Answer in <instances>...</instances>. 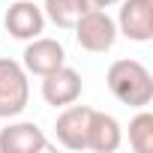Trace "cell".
<instances>
[{
	"label": "cell",
	"mask_w": 153,
	"mask_h": 153,
	"mask_svg": "<svg viewBox=\"0 0 153 153\" xmlns=\"http://www.w3.org/2000/svg\"><path fill=\"white\" fill-rule=\"evenodd\" d=\"M105 81L111 96L129 108H147L153 99V75L141 60H132V57L114 60L108 66Z\"/></svg>",
	"instance_id": "obj_1"
},
{
	"label": "cell",
	"mask_w": 153,
	"mask_h": 153,
	"mask_svg": "<svg viewBox=\"0 0 153 153\" xmlns=\"http://www.w3.org/2000/svg\"><path fill=\"white\" fill-rule=\"evenodd\" d=\"M72 30H75L78 45L84 51H90V54H105L117 42V24H114V18L105 9H87V12H81L78 18H75Z\"/></svg>",
	"instance_id": "obj_2"
},
{
	"label": "cell",
	"mask_w": 153,
	"mask_h": 153,
	"mask_svg": "<svg viewBox=\"0 0 153 153\" xmlns=\"http://www.w3.org/2000/svg\"><path fill=\"white\" fill-rule=\"evenodd\" d=\"M30 102L27 69L18 60L0 57V117H18Z\"/></svg>",
	"instance_id": "obj_3"
},
{
	"label": "cell",
	"mask_w": 153,
	"mask_h": 153,
	"mask_svg": "<svg viewBox=\"0 0 153 153\" xmlns=\"http://www.w3.org/2000/svg\"><path fill=\"white\" fill-rule=\"evenodd\" d=\"M117 33H123L132 42H150L153 39V0H120L117 12Z\"/></svg>",
	"instance_id": "obj_4"
},
{
	"label": "cell",
	"mask_w": 153,
	"mask_h": 153,
	"mask_svg": "<svg viewBox=\"0 0 153 153\" xmlns=\"http://www.w3.org/2000/svg\"><path fill=\"white\" fill-rule=\"evenodd\" d=\"M81 75L75 72L72 66H57L54 72H48V75H42V99L48 102V105H54V108H66V105H72L75 99L81 96Z\"/></svg>",
	"instance_id": "obj_5"
},
{
	"label": "cell",
	"mask_w": 153,
	"mask_h": 153,
	"mask_svg": "<svg viewBox=\"0 0 153 153\" xmlns=\"http://www.w3.org/2000/svg\"><path fill=\"white\" fill-rule=\"evenodd\" d=\"M42 150H51V144L45 132L30 120H18L0 129V153H42Z\"/></svg>",
	"instance_id": "obj_6"
},
{
	"label": "cell",
	"mask_w": 153,
	"mask_h": 153,
	"mask_svg": "<svg viewBox=\"0 0 153 153\" xmlns=\"http://www.w3.org/2000/svg\"><path fill=\"white\" fill-rule=\"evenodd\" d=\"M21 66L33 75H48L54 72L57 66L66 63V48L57 42V39H48V36H36V39H27V48L21 54Z\"/></svg>",
	"instance_id": "obj_7"
},
{
	"label": "cell",
	"mask_w": 153,
	"mask_h": 153,
	"mask_svg": "<svg viewBox=\"0 0 153 153\" xmlns=\"http://www.w3.org/2000/svg\"><path fill=\"white\" fill-rule=\"evenodd\" d=\"M90 111L87 105H66L57 114L54 132L57 141L69 150H87V123H90Z\"/></svg>",
	"instance_id": "obj_8"
},
{
	"label": "cell",
	"mask_w": 153,
	"mask_h": 153,
	"mask_svg": "<svg viewBox=\"0 0 153 153\" xmlns=\"http://www.w3.org/2000/svg\"><path fill=\"white\" fill-rule=\"evenodd\" d=\"M6 30L9 36L15 39H36L42 36L45 30V15H42V6H36L33 0H18L6 9Z\"/></svg>",
	"instance_id": "obj_9"
},
{
	"label": "cell",
	"mask_w": 153,
	"mask_h": 153,
	"mask_svg": "<svg viewBox=\"0 0 153 153\" xmlns=\"http://www.w3.org/2000/svg\"><path fill=\"white\" fill-rule=\"evenodd\" d=\"M123 141V129L117 123V117L105 114V111H90V123H87V150L93 153H114Z\"/></svg>",
	"instance_id": "obj_10"
},
{
	"label": "cell",
	"mask_w": 153,
	"mask_h": 153,
	"mask_svg": "<svg viewBox=\"0 0 153 153\" xmlns=\"http://www.w3.org/2000/svg\"><path fill=\"white\" fill-rule=\"evenodd\" d=\"M129 144L135 153H150L153 150V114L150 111H138L129 120Z\"/></svg>",
	"instance_id": "obj_11"
},
{
	"label": "cell",
	"mask_w": 153,
	"mask_h": 153,
	"mask_svg": "<svg viewBox=\"0 0 153 153\" xmlns=\"http://www.w3.org/2000/svg\"><path fill=\"white\" fill-rule=\"evenodd\" d=\"M42 15H45L54 27L72 30V24H75V18L81 15V9H78L75 0H45V3H42Z\"/></svg>",
	"instance_id": "obj_12"
},
{
	"label": "cell",
	"mask_w": 153,
	"mask_h": 153,
	"mask_svg": "<svg viewBox=\"0 0 153 153\" xmlns=\"http://www.w3.org/2000/svg\"><path fill=\"white\" fill-rule=\"evenodd\" d=\"M75 3H78L81 12H87V9H108V6H117L120 0H75Z\"/></svg>",
	"instance_id": "obj_13"
}]
</instances>
